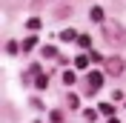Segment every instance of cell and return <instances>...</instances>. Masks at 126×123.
<instances>
[{
	"mask_svg": "<svg viewBox=\"0 0 126 123\" xmlns=\"http://www.w3.org/2000/svg\"><path fill=\"white\" fill-rule=\"evenodd\" d=\"M106 72H109V75H120V72H123V60H120V57H109V60H106Z\"/></svg>",
	"mask_w": 126,
	"mask_h": 123,
	"instance_id": "cell-1",
	"label": "cell"
},
{
	"mask_svg": "<svg viewBox=\"0 0 126 123\" xmlns=\"http://www.w3.org/2000/svg\"><path fill=\"white\" fill-rule=\"evenodd\" d=\"M86 83H89V92H94V89H97V86L103 83V72H89Z\"/></svg>",
	"mask_w": 126,
	"mask_h": 123,
	"instance_id": "cell-2",
	"label": "cell"
},
{
	"mask_svg": "<svg viewBox=\"0 0 126 123\" xmlns=\"http://www.w3.org/2000/svg\"><path fill=\"white\" fill-rule=\"evenodd\" d=\"M60 40H63V43H78V31H75V29H63L60 31Z\"/></svg>",
	"mask_w": 126,
	"mask_h": 123,
	"instance_id": "cell-3",
	"label": "cell"
},
{
	"mask_svg": "<svg viewBox=\"0 0 126 123\" xmlns=\"http://www.w3.org/2000/svg\"><path fill=\"white\" fill-rule=\"evenodd\" d=\"M89 17H92L94 23H103V17H106V15H103V9H100V6H94L92 12H89Z\"/></svg>",
	"mask_w": 126,
	"mask_h": 123,
	"instance_id": "cell-4",
	"label": "cell"
},
{
	"mask_svg": "<svg viewBox=\"0 0 126 123\" xmlns=\"http://www.w3.org/2000/svg\"><path fill=\"white\" fill-rule=\"evenodd\" d=\"M89 60H92V57H86V54H78V57H75V66H78V69L83 72V69L89 66Z\"/></svg>",
	"mask_w": 126,
	"mask_h": 123,
	"instance_id": "cell-5",
	"label": "cell"
},
{
	"mask_svg": "<svg viewBox=\"0 0 126 123\" xmlns=\"http://www.w3.org/2000/svg\"><path fill=\"white\" fill-rule=\"evenodd\" d=\"M100 115H106V117H115V106H112V103H100Z\"/></svg>",
	"mask_w": 126,
	"mask_h": 123,
	"instance_id": "cell-6",
	"label": "cell"
},
{
	"mask_svg": "<svg viewBox=\"0 0 126 123\" xmlns=\"http://www.w3.org/2000/svg\"><path fill=\"white\" fill-rule=\"evenodd\" d=\"M78 46L80 49H89L92 46V37H89V34H78Z\"/></svg>",
	"mask_w": 126,
	"mask_h": 123,
	"instance_id": "cell-7",
	"label": "cell"
},
{
	"mask_svg": "<svg viewBox=\"0 0 126 123\" xmlns=\"http://www.w3.org/2000/svg\"><path fill=\"white\" fill-rule=\"evenodd\" d=\"M75 80H78V77H75V72H63V83H75Z\"/></svg>",
	"mask_w": 126,
	"mask_h": 123,
	"instance_id": "cell-8",
	"label": "cell"
},
{
	"mask_svg": "<svg viewBox=\"0 0 126 123\" xmlns=\"http://www.w3.org/2000/svg\"><path fill=\"white\" fill-rule=\"evenodd\" d=\"M46 83H49V77L40 72V75H37V89H46Z\"/></svg>",
	"mask_w": 126,
	"mask_h": 123,
	"instance_id": "cell-9",
	"label": "cell"
},
{
	"mask_svg": "<svg viewBox=\"0 0 126 123\" xmlns=\"http://www.w3.org/2000/svg\"><path fill=\"white\" fill-rule=\"evenodd\" d=\"M34 43H37V37H29V40H23V49L29 52V49H34Z\"/></svg>",
	"mask_w": 126,
	"mask_h": 123,
	"instance_id": "cell-10",
	"label": "cell"
},
{
	"mask_svg": "<svg viewBox=\"0 0 126 123\" xmlns=\"http://www.w3.org/2000/svg\"><path fill=\"white\" fill-rule=\"evenodd\" d=\"M26 26H29V29H34V31H37V29H40V20H37V17H32V20H29V23H26Z\"/></svg>",
	"mask_w": 126,
	"mask_h": 123,
	"instance_id": "cell-11",
	"label": "cell"
},
{
	"mask_svg": "<svg viewBox=\"0 0 126 123\" xmlns=\"http://www.w3.org/2000/svg\"><path fill=\"white\" fill-rule=\"evenodd\" d=\"M83 117H86V120H94V117H97V112H94V109H86V112H83Z\"/></svg>",
	"mask_w": 126,
	"mask_h": 123,
	"instance_id": "cell-12",
	"label": "cell"
},
{
	"mask_svg": "<svg viewBox=\"0 0 126 123\" xmlns=\"http://www.w3.org/2000/svg\"><path fill=\"white\" fill-rule=\"evenodd\" d=\"M43 54H46V57H55L57 49H55V46H46V49H43Z\"/></svg>",
	"mask_w": 126,
	"mask_h": 123,
	"instance_id": "cell-13",
	"label": "cell"
},
{
	"mask_svg": "<svg viewBox=\"0 0 126 123\" xmlns=\"http://www.w3.org/2000/svg\"><path fill=\"white\" fill-rule=\"evenodd\" d=\"M69 106H72V109H78V106H80V100L75 97V94H69Z\"/></svg>",
	"mask_w": 126,
	"mask_h": 123,
	"instance_id": "cell-14",
	"label": "cell"
},
{
	"mask_svg": "<svg viewBox=\"0 0 126 123\" xmlns=\"http://www.w3.org/2000/svg\"><path fill=\"white\" fill-rule=\"evenodd\" d=\"M17 49H20V46H17V43H6V52H9V54H15Z\"/></svg>",
	"mask_w": 126,
	"mask_h": 123,
	"instance_id": "cell-15",
	"label": "cell"
},
{
	"mask_svg": "<svg viewBox=\"0 0 126 123\" xmlns=\"http://www.w3.org/2000/svg\"><path fill=\"white\" fill-rule=\"evenodd\" d=\"M106 123H118V117H109V120H106Z\"/></svg>",
	"mask_w": 126,
	"mask_h": 123,
	"instance_id": "cell-16",
	"label": "cell"
}]
</instances>
